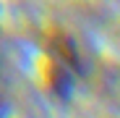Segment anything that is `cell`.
Wrapping results in <instances>:
<instances>
[{
	"instance_id": "cell-1",
	"label": "cell",
	"mask_w": 120,
	"mask_h": 118,
	"mask_svg": "<svg viewBox=\"0 0 120 118\" xmlns=\"http://www.w3.org/2000/svg\"><path fill=\"white\" fill-rule=\"evenodd\" d=\"M0 68H3V63H0Z\"/></svg>"
}]
</instances>
